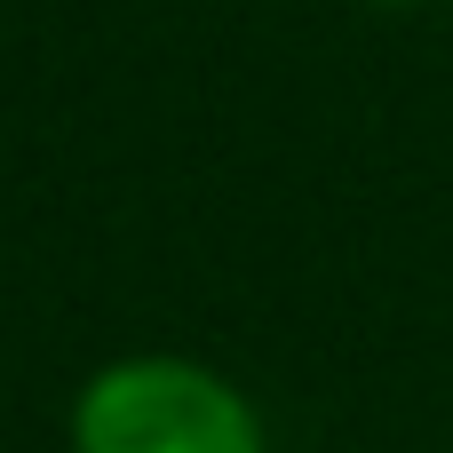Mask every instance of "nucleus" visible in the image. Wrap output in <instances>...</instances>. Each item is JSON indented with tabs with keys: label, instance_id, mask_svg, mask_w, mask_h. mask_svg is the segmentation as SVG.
Returning <instances> with one entry per match:
<instances>
[{
	"label": "nucleus",
	"instance_id": "f257e3e1",
	"mask_svg": "<svg viewBox=\"0 0 453 453\" xmlns=\"http://www.w3.org/2000/svg\"><path fill=\"white\" fill-rule=\"evenodd\" d=\"M64 453H271L263 406L191 350H119L80 374Z\"/></svg>",
	"mask_w": 453,
	"mask_h": 453
},
{
	"label": "nucleus",
	"instance_id": "f03ea898",
	"mask_svg": "<svg viewBox=\"0 0 453 453\" xmlns=\"http://www.w3.org/2000/svg\"><path fill=\"white\" fill-rule=\"evenodd\" d=\"M366 8H446V0H366Z\"/></svg>",
	"mask_w": 453,
	"mask_h": 453
},
{
	"label": "nucleus",
	"instance_id": "7ed1b4c3",
	"mask_svg": "<svg viewBox=\"0 0 453 453\" xmlns=\"http://www.w3.org/2000/svg\"><path fill=\"white\" fill-rule=\"evenodd\" d=\"M446 8H453V0H446Z\"/></svg>",
	"mask_w": 453,
	"mask_h": 453
}]
</instances>
